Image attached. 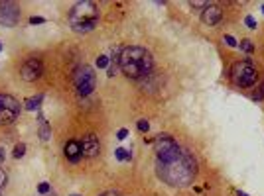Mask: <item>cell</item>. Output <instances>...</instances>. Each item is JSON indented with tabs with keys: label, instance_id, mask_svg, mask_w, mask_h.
Here are the masks:
<instances>
[{
	"label": "cell",
	"instance_id": "cell-19",
	"mask_svg": "<svg viewBox=\"0 0 264 196\" xmlns=\"http://www.w3.org/2000/svg\"><path fill=\"white\" fill-rule=\"evenodd\" d=\"M190 6H192L193 10L197 8V10H205L207 6H209V2H190Z\"/></svg>",
	"mask_w": 264,
	"mask_h": 196
},
{
	"label": "cell",
	"instance_id": "cell-17",
	"mask_svg": "<svg viewBox=\"0 0 264 196\" xmlns=\"http://www.w3.org/2000/svg\"><path fill=\"white\" fill-rule=\"evenodd\" d=\"M252 98H254V100H262V98H264V83L256 87V92L252 94Z\"/></svg>",
	"mask_w": 264,
	"mask_h": 196
},
{
	"label": "cell",
	"instance_id": "cell-10",
	"mask_svg": "<svg viewBox=\"0 0 264 196\" xmlns=\"http://www.w3.org/2000/svg\"><path fill=\"white\" fill-rule=\"evenodd\" d=\"M101 151V143L95 135H85L81 141V155L83 157H97Z\"/></svg>",
	"mask_w": 264,
	"mask_h": 196
},
{
	"label": "cell",
	"instance_id": "cell-7",
	"mask_svg": "<svg viewBox=\"0 0 264 196\" xmlns=\"http://www.w3.org/2000/svg\"><path fill=\"white\" fill-rule=\"evenodd\" d=\"M20 114V102L10 94H0V124H12Z\"/></svg>",
	"mask_w": 264,
	"mask_h": 196
},
{
	"label": "cell",
	"instance_id": "cell-26",
	"mask_svg": "<svg viewBox=\"0 0 264 196\" xmlns=\"http://www.w3.org/2000/svg\"><path fill=\"white\" fill-rule=\"evenodd\" d=\"M244 22H246V26H248L250 30H254V28H256V22H254V18H252V16H246V20H244Z\"/></svg>",
	"mask_w": 264,
	"mask_h": 196
},
{
	"label": "cell",
	"instance_id": "cell-9",
	"mask_svg": "<svg viewBox=\"0 0 264 196\" xmlns=\"http://www.w3.org/2000/svg\"><path fill=\"white\" fill-rule=\"evenodd\" d=\"M42 73H44V65H42L40 59H28L24 65H22V69H20V77L24 79L26 83L38 81L42 77Z\"/></svg>",
	"mask_w": 264,
	"mask_h": 196
},
{
	"label": "cell",
	"instance_id": "cell-32",
	"mask_svg": "<svg viewBox=\"0 0 264 196\" xmlns=\"http://www.w3.org/2000/svg\"><path fill=\"white\" fill-rule=\"evenodd\" d=\"M69 196H81V194H69Z\"/></svg>",
	"mask_w": 264,
	"mask_h": 196
},
{
	"label": "cell",
	"instance_id": "cell-13",
	"mask_svg": "<svg viewBox=\"0 0 264 196\" xmlns=\"http://www.w3.org/2000/svg\"><path fill=\"white\" fill-rule=\"evenodd\" d=\"M42 100H44V96H42V94L28 98V100H26V110H38L40 108V104H42Z\"/></svg>",
	"mask_w": 264,
	"mask_h": 196
},
{
	"label": "cell",
	"instance_id": "cell-18",
	"mask_svg": "<svg viewBox=\"0 0 264 196\" xmlns=\"http://www.w3.org/2000/svg\"><path fill=\"white\" fill-rule=\"evenodd\" d=\"M24 153H26V145H24V143H20V145H16V147H14V157H16V159H20Z\"/></svg>",
	"mask_w": 264,
	"mask_h": 196
},
{
	"label": "cell",
	"instance_id": "cell-6",
	"mask_svg": "<svg viewBox=\"0 0 264 196\" xmlns=\"http://www.w3.org/2000/svg\"><path fill=\"white\" fill-rule=\"evenodd\" d=\"M154 151L158 155V161H162V163H168V161H173L175 157H180V145L175 143V139L173 137H169V135H158L156 139H154Z\"/></svg>",
	"mask_w": 264,
	"mask_h": 196
},
{
	"label": "cell",
	"instance_id": "cell-20",
	"mask_svg": "<svg viewBox=\"0 0 264 196\" xmlns=\"http://www.w3.org/2000/svg\"><path fill=\"white\" fill-rule=\"evenodd\" d=\"M138 130L142 131V133H146V131L150 130V124L146 120H138Z\"/></svg>",
	"mask_w": 264,
	"mask_h": 196
},
{
	"label": "cell",
	"instance_id": "cell-22",
	"mask_svg": "<svg viewBox=\"0 0 264 196\" xmlns=\"http://www.w3.org/2000/svg\"><path fill=\"white\" fill-rule=\"evenodd\" d=\"M240 47H242V49H244V51H246V53H250V51H252V49H254V47H252V44H250V42H248V40H244V42H242V44H240Z\"/></svg>",
	"mask_w": 264,
	"mask_h": 196
},
{
	"label": "cell",
	"instance_id": "cell-31",
	"mask_svg": "<svg viewBox=\"0 0 264 196\" xmlns=\"http://www.w3.org/2000/svg\"><path fill=\"white\" fill-rule=\"evenodd\" d=\"M237 194L239 196H248V194H244V192H237Z\"/></svg>",
	"mask_w": 264,
	"mask_h": 196
},
{
	"label": "cell",
	"instance_id": "cell-16",
	"mask_svg": "<svg viewBox=\"0 0 264 196\" xmlns=\"http://www.w3.org/2000/svg\"><path fill=\"white\" fill-rule=\"evenodd\" d=\"M109 65H111V59H109L107 55H101V57L97 59V67H99V69H109Z\"/></svg>",
	"mask_w": 264,
	"mask_h": 196
},
{
	"label": "cell",
	"instance_id": "cell-35",
	"mask_svg": "<svg viewBox=\"0 0 264 196\" xmlns=\"http://www.w3.org/2000/svg\"><path fill=\"white\" fill-rule=\"evenodd\" d=\"M0 196H2V194H0Z\"/></svg>",
	"mask_w": 264,
	"mask_h": 196
},
{
	"label": "cell",
	"instance_id": "cell-4",
	"mask_svg": "<svg viewBox=\"0 0 264 196\" xmlns=\"http://www.w3.org/2000/svg\"><path fill=\"white\" fill-rule=\"evenodd\" d=\"M73 85L77 88V92L81 96H89L93 90H95L97 79H95V71L89 65H79L73 71Z\"/></svg>",
	"mask_w": 264,
	"mask_h": 196
},
{
	"label": "cell",
	"instance_id": "cell-34",
	"mask_svg": "<svg viewBox=\"0 0 264 196\" xmlns=\"http://www.w3.org/2000/svg\"><path fill=\"white\" fill-rule=\"evenodd\" d=\"M0 51H2V44H0Z\"/></svg>",
	"mask_w": 264,
	"mask_h": 196
},
{
	"label": "cell",
	"instance_id": "cell-29",
	"mask_svg": "<svg viewBox=\"0 0 264 196\" xmlns=\"http://www.w3.org/2000/svg\"><path fill=\"white\" fill-rule=\"evenodd\" d=\"M101 196H120L119 192H115V190H109V192H105V194H101Z\"/></svg>",
	"mask_w": 264,
	"mask_h": 196
},
{
	"label": "cell",
	"instance_id": "cell-33",
	"mask_svg": "<svg viewBox=\"0 0 264 196\" xmlns=\"http://www.w3.org/2000/svg\"><path fill=\"white\" fill-rule=\"evenodd\" d=\"M262 14H264V4H262Z\"/></svg>",
	"mask_w": 264,
	"mask_h": 196
},
{
	"label": "cell",
	"instance_id": "cell-23",
	"mask_svg": "<svg viewBox=\"0 0 264 196\" xmlns=\"http://www.w3.org/2000/svg\"><path fill=\"white\" fill-rule=\"evenodd\" d=\"M6 182H8V176H6V171H4V169H0V188H2V186H4Z\"/></svg>",
	"mask_w": 264,
	"mask_h": 196
},
{
	"label": "cell",
	"instance_id": "cell-8",
	"mask_svg": "<svg viewBox=\"0 0 264 196\" xmlns=\"http://www.w3.org/2000/svg\"><path fill=\"white\" fill-rule=\"evenodd\" d=\"M20 20V8L16 2H0V24L4 28H14Z\"/></svg>",
	"mask_w": 264,
	"mask_h": 196
},
{
	"label": "cell",
	"instance_id": "cell-5",
	"mask_svg": "<svg viewBox=\"0 0 264 196\" xmlns=\"http://www.w3.org/2000/svg\"><path fill=\"white\" fill-rule=\"evenodd\" d=\"M256 79H258V73H256V69L250 65L248 61H239L231 69V81L239 88L252 87L256 83Z\"/></svg>",
	"mask_w": 264,
	"mask_h": 196
},
{
	"label": "cell",
	"instance_id": "cell-12",
	"mask_svg": "<svg viewBox=\"0 0 264 196\" xmlns=\"http://www.w3.org/2000/svg\"><path fill=\"white\" fill-rule=\"evenodd\" d=\"M63 151H65V157H67L69 163H79V159L83 157V155H81V143H79V141H73V139L65 143V149H63Z\"/></svg>",
	"mask_w": 264,
	"mask_h": 196
},
{
	"label": "cell",
	"instance_id": "cell-14",
	"mask_svg": "<svg viewBox=\"0 0 264 196\" xmlns=\"http://www.w3.org/2000/svg\"><path fill=\"white\" fill-rule=\"evenodd\" d=\"M49 133H51V130H49V124L44 120V118H40V137H42V141H48Z\"/></svg>",
	"mask_w": 264,
	"mask_h": 196
},
{
	"label": "cell",
	"instance_id": "cell-27",
	"mask_svg": "<svg viewBox=\"0 0 264 196\" xmlns=\"http://www.w3.org/2000/svg\"><path fill=\"white\" fill-rule=\"evenodd\" d=\"M44 22H46V20L40 18V16H32V18H30V24H32V26H36V24H44Z\"/></svg>",
	"mask_w": 264,
	"mask_h": 196
},
{
	"label": "cell",
	"instance_id": "cell-24",
	"mask_svg": "<svg viewBox=\"0 0 264 196\" xmlns=\"http://www.w3.org/2000/svg\"><path fill=\"white\" fill-rule=\"evenodd\" d=\"M225 44L229 45V47H237V42H235L233 36H225Z\"/></svg>",
	"mask_w": 264,
	"mask_h": 196
},
{
	"label": "cell",
	"instance_id": "cell-21",
	"mask_svg": "<svg viewBox=\"0 0 264 196\" xmlns=\"http://www.w3.org/2000/svg\"><path fill=\"white\" fill-rule=\"evenodd\" d=\"M38 192H40V194H48L49 192V182H42V184L38 186Z\"/></svg>",
	"mask_w": 264,
	"mask_h": 196
},
{
	"label": "cell",
	"instance_id": "cell-30",
	"mask_svg": "<svg viewBox=\"0 0 264 196\" xmlns=\"http://www.w3.org/2000/svg\"><path fill=\"white\" fill-rule=\"evenodd\" d=\"M2 159H4V151H2V149H0V161H2Z\"/></svg>",
	"mask_w": 264,
	"mask_h": 196
},
{
	"label": "cell",
	"instance_id": "cell-3",
	"mask_svg": "<svg viewBox=\"0 0 264 196\" xmlns=\"http://www.w3.org/2000/svg\"><path fill=\"white\" fill-rule=\"evenodd\" d=\"M69 24L75 32H93L99 24L95 2H77L69 12Z\"/></svg>",
	"mask_w": 264,
	"mask_h": 196
},
{
	"label": "cell",
	"instance_id": "cell-28",
	"mask_svg": "<svg viewBox=\"0 0 264 196\" xmlns=\"http://www.w3.org/2000/svg\"><path fill=\"white\" fill-rule=\"evenodd\" d=\"M126 135H128V131L126 130H119V133H117V137H119V139H126Z\"/></svg>",
	"mask_w": 264,
	"mask_h": 196
},
{
	"label": "cell",
	"instance_id": "cell-1",
	"mask_svg": "<svg viewBox=\"0 0 264 196\" xmlns=\"http://www.w3.org/2000/svg\"><path fill=\"white\" fill-rule=\"evenodd\" d=\"M158 176L169 184V186H175V188H184L188 184H192L195 174H197V163L190 153L182 151L180 157H175L173 161L168 163H162L158 161Z\"/></svg>",
	"mask_w": 264,
	"mask_h": 196
},
{
	"label": "cell",
	"instance_id": "cell-25",
	"mask_svg": "<svg viewBox=\"0 0 264 196\" xmlns=\"http://www.w3.org/2000/svg\"><path fill=\"white\" fill-rule=\"evenodd\" d=\"M115 73H117V63H111L109 69H107V75H109V77H115Z\"/></svg>",
	"mask_w": 264,
	"mask_h": 196
},
{
	"label": "cell",
	"instance_id": "cell-2",
	"mask_svg": "<svg viewBox=\"0 0 264 196\" xmlns=\"http://www.w3.org/2000/svg\"><path fill=\"white\" fill-rule=\"evenodd\" d=\"M152 55L144 47H124L120 51L119 67L130 79H144L152 73Z\"/></svg>",
	"mask_w": 264,
	"mask_h": 196
},
{
	"label": "cell",
	"instance_id": "cell-11",
	"mask_svg": "<svg viewBox=\"0 0 264 196\" xmlns=\"http://www.w3.org/2000/svg\"><path fill=\"white\" fill-rule=\"evenodd\" d=\"M221 18H223V10L217 4H209L201 12V20H203V24H207V26H215V24H219Z\"/></svg>",
	"mask_w": 264,
	"mask_h": 196
},
{
	"label": "cell",
	"instance_id": "cell-15",
	"mask_svg": "<svg viewBox=\"0 0 264 196\" xmlns=\"http://www.w3.org/2000/svg\"><path fill=\"white\" fill-rule=\"evenodd\" d=\"M115 157H117L119 161H132V151H128V149H122V147H119V149L115 151Z\"/></svg>",
	"mask_w": 264,
	"mask_h": 196
}]
</instances>
